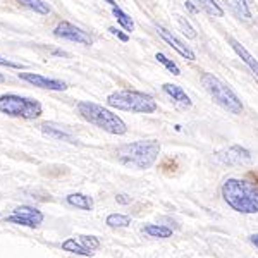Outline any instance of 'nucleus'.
<instances>
[{
    "label": "nucleus",
    "instance_id": "obj_22",
    "mask_svg": "<svg viewBox=\"0 0 258 258\" xmlns=\"http://www.w3.org/2000/svg\"><path fill=\"white\" fill-rule=\"evenodd\" d=\"M198 4L202 6L203 11H207L209 14L215 16V18H222L224 16V9L215 2V0H198Z\"/></svg>",
    "mask_w": 258,
    "mask_h": 258
},
{
    "label": "nucleus",
    "instance_id": "obj_33",
    "mask_svg": "<svg viewBox=\"0 0 258 258\" xmlns=\"http://www.w3.org/2000/svg\"><path fill=\"white\" fill-rule=\"evenodd\" d=\"M105 2H107V4H110V7H112V6H115V0H105Z\"/></svg>",
    "mask_w": 258,
    "mask_h": 258
},
{
    "label": "nucleus",
    "instance_id": "obj_31",
    "mask_svg": "<svg viewBox=\"0 0 258 258\" xmlns=\"http://www.w3.org/2000/svg\"><path fill=\"white\" fill-rule=\"evenodd\" d=\"M249 241H251V243L258 248V234H251V236H249Z\"/></svg>",
    "mask_w": 258,
    "mask_h": 258
},
{
    "label": "nucleus",
    "instance_id": "obj_2",
    "mask_svg": "<svg viewBox=\"0 0 258 258\" xmlns=\"http://www.w3.org/2000/svg\"><path fill=\"white\" fill-rule=\"evenodd\" d=\"M160 153V143L155 140H140L135 143H127L117 148L115 155L117 160L122 165L127 167L145 170L150 169L159 159Z\"/></svg>",
    "mask_w": 258,
    "mask_h": 258
},
{
    "label": "nucleus",
    "instance_id": "obj_30",
    "mask_svg": "<svg viewBox=\"0 0 258 258\" xmlns=\"http://www.w3.org/2000/svg\"><path fill=\"white\" fill-rule=\"evenodd\" d=\"M184 7H186V9H188L189 12H193V14H195V12H198V7H195V6H193V2H184Z\"/></svg>",
    "mask_w": 258,
    "mask_h": 258
},
{
    "label": "nucleus",
    "instance_id": "obj_4",
    "mask_svg": "<svg viewBox=\"0 0 258 258\" xmlns=\"http://www.w3.org/2000/svg\"><path fill=\"white\" fill-rule=\"evenodd\" d=\"M107 105L117 110L133 112V114H153L157 110V102L152 95L136 90L114 91L107 97Z\"/></svg>",
    "mask_w": 258,
    "mask_h": 258
},
{
    "label": "nucleus",
    "instance_id": "obj_12",
    "mask_svg": "<svg viewBox=\"0 0 258 258\" xmlns=\"http://www.w3.org/2000/svg\"><path fill=\"white\" fill-rule=\"evenodd\" d=\"M229 43H231L232 50H234V52L239 55V59L243 60L244 64H246L248 68L251 69V73L258 78V59H255V57H253L251 53H249L248 50H246V47H244V45H241L238 40L229 38Z\"/></svg>",
    "mask_w": 258,
    "mask_h": 258
},
{
    "label": "nucleus",
    "instance_id": "obj_3",
    "mask_svg": "<svg viewBox=\"0 0 258 258\" xmlns=\"http://www.w3.org/2000/svg\"><path fill=\"white\" fill-rule=\"evenodd\" d=\"M78 112L85 120H88L90 124L97 126L103 131L110 133V135H126L127 126L117 114H114L112 110L105 109V107L98 105L93 102H80L78 103Z\"/></svg>",
    "mask_w": 258,
    "mask_h": 258
},
{
    "label": "nucleus",
    "instance_id": "obj_5",
    "mask_svg": "<svg viewBox=\"0 0 258 258\" xmlns=\"http://www.w3.org/2000/svg\"><path fill=\"white\" fill-rule=\"evenodd\" d=\"M202 85L205 86V90L210 93V97L214 98V102L220 105L222 109H226L231 114H241L243 112V103L238 95L234 93V90L229 86L222 80H219L217 76L210 73L202 74Z\"/></svg>",
    "mask_w": 258,
    "mask_h": 258
},
{
    "label": "nucleus",
    "instance_id": "obj_32",
    "mask_svg": "<svg viewBox=\"0 0 258 258\" xmlns=\"http://www.w3.org/2000/svg\"><path fill=\"white\" fill-rule=\"evenodd\" d=\"M53 55H60V57H66L68 53L66 52H62V50H53Z\"/></svg>",
    "mask_w": 258,
    "mask_h": 258
},
{
    "label": "nucleus",
    "instance_id": "obj_15",
    "mask_svg": "<svg viewBox=\"0 0 258 258\" xmlns=\"http://www.w3.org/2000/svg\"><path fill=\"white\" fill-rule=\"evenodd\" d=\"M229 4V9L234 12L239 19L249 21L251 19V11H249V6L246 0H226Z\"/></svg>",
    "mask_w": 258,
    "mask_h": 258
},
{
    "label": "nucleus",
    "instance_id": "obj_29",
    "mask_svg": "<svg viewBox=\"0 0 258 258\" xmlns=\"http://www.w3.org/2000/svg\"><path fill=\"white\" fill-rule=\"evenodd\" d=\"M115 202L120 203V205H127V203H131V197H127V195H124V193H119L117 197H115Z\"/></svg>",
    "mask_w": 258,
    "mask_h": 258
},
{
    "label": "nucleus",
    "instance_id": "obj_28",
    "mask_svg": "<svg viewBox=\"0 0 258 258\" xmlns=\"http://www.w3.org/2000/svg\"><path fill=\"white\" fill-rule=\"evenodd\" d=\"M109 31L112 33V35H115V36H117V38H119L120 41H124V43H126V41L129 40V36H127V35H124L122 31L117 30V28H109Z\"/></svg>",
    "mask_w": 258,
    "mask_h": 258
},
{
    "label": "nucleus",
    "instance_id": "obj_27",
    "mask_svg": "<svg viewBox=\"0 0 258 258\" xmlns=\"http://www.w3.org/2000/svg\"><path fill=\"white\" fill-rule=\"evenodd\" d=\"M0 66H6V68H12V69H24V66L19 64V62H14V60H9V59H2V57H0Z\"/></svg>",
    "mask_w": 258,
    "mask_h": 258
},
{
    "label": "nucleus",
    "instance_id": "obj_18",
    "mask_svg": "<svg viewBox=\"0 0 258 258\" xmlns=\"http://www.w3.org/2000/svg\"><path fill=\"white\" fill-rule=\"evenodd\" d=\"M143 232H147V234L152 236V238H160V239H165V238H170V236H172V229L167 226H159V224L145 226Z\"/></svg>",
    "mask_w": 258,
    "mask_h": 258
},
{
    "label": "nucleus",
    "instance_id": "obj_1",
    "mask_svg": "<svg viewBox=\"0 0 258 258\" xmlns=\"http://www.w3.org/2000/svg\"><path fill=\"white\" fill-rule=\"evenodd\" d=\"M224 202L239 214H258V186L231 177L222 184Z\"/></svg>",
    "mask_w": 258,
    "mask_h": 258
},
{
    "label": "nucleus",
    "instance_id": "obj_19",
    "mask_svg": "<svg viewBox=\"0 0 258 258\" xmlns=\"http://www.w3.org/2000/svg\"><path fill=\"white\" fill-rule=\"evenodd\" d=\"M62 249H66V251H71V253H76V255H83V256H90L91 251L88 248H85L81 243H78L74 238H69L66 239L64 243H62Z\"/></svg>",
    "mask_w": 258,
    "mask_h": 258
},
{
    "label": "nucleus",
    "instance_id": "obj_24",
    "mask_svg": "<svg viewBox=\"0 0 258 258\" xmlns=\"http://www.w3.org/2000/svg\"><path fill=\"white\" fill-rule=\"evenodd\" d=\"M155 59L159 60L160 64H164V66H165V69H169L170 73L174 74V76H179V74H181V71H179V68L176 66V62H172L170 59H167V57H165L164 53H160V52H159V53L155 55Z\"/></svg>",
    "mask_w": 258,
    "mask_h": 258
},
{
    "label": "nucleus",
    "instance_id": "obj_26",
    "mask_svg": "<svg viewBox=\"0 0 258 258\" xmlns=\"http://www.w3.org/2000/svg\"><path fill=\"white\" fill-rule=\"evenodd\" d=\"M81 244L85 248H88L91 253L100 248V241L98 238H95V236H81Z\"/></svg>",
    "mask_w": 258,
    "mask_h": 258
},
{
    "label": "nucleus",
    "instance_id": "obj_9",
    "mask_svg": "<svg viewBox=\"0 0 258 258\" xmlns=\"http://www.w3.org/2000/svg\"><path fill=\"white\" fill-rule=\"evenodd\" d=\"M157 33H159L160 38L164 40L167 45H170V47L176 50V52H177L181 57H184V59H188V60H197V55H195L193 50H191V48L188 47V45L182 43V41L179 40L172 31L165 30L164 26H157Z\"/></svg>",
    "mask_w": 258,
    "mask_h": 258
},
{
    "label": "nucleus",
    "instance_id": "obj_6",
    "mask_svg": "<svg viewBox=\"0 0 258 258\" xmlns=\"http://www.w3.org/2000/svg\"><path fill=\"white\" fill-rule=\"evenodd\" d=\"M0 112L11 117L21 119H38L41 115V103L33 98H24L14 93H7L0 97Z\"/></svg>",
    "mask_w": 258,
    "mask_h": 258
},
{
    "label": "nucleus",
    "instance_id": "obj_7",
    "mask_svg": "<svg viewBox=\"0 0 258 258\" xmlns=\"http://www.w3.org/2000/svg\"><path fill=\"white\" fill-rule=\"evenodd\" d=\"M53 35L57 38L62 40H68V41H74V43H80V45H93V38L88 35L86 31H83L81 28L74 26V24L68 23V21H62V23L57 24V28L53 30Z\"/></svg>",
    "mask_w": 258,
    "mask_h": 258
},
{
    "label": "nucleus",
    "instance_id": "obj_8",
    "mask_svg": "<svg viewBox=\"0 0 258 258\" xmlns=\"http://www.w3.org/2000/svg\"><path fill=\"white\" fill-rule=\"evenodd\" d=\"M19 78L23 81H28L31 85L38 86V88L43 90H52V91H64L68 90V85L60 80H52V78H45L41 74H35V73H19Z\"/></svg>",
    "mask_w": 258,
    "mask_h": 258
},
{
    "label": "nucleus",
    "instance_id": "obj_25",
    "mask_svg": "<svg viewBox=\"0 0 258 258\" xmlns=\"http://www.w3.org/2000/svg\"><path fill=\"white\" fill-rule=\"evenodd\" d=\"M9 224H16V226H24V227H38L35 222H31L30 219H24L23 215H18V214H12L11 217L6 219Z\"/></svg>",
    "mask_w": 258,
    "mask_h": 258
},
{
    "label": "nucleus",
    "instance_id": "obj_11",
    "mask_svg": "<svg viewBox=\"0 0 258 258\" xmlns=\"http://www.w3.org/2000/svg\"><path fill=\"white\" fill-rule=\"evenodd\" d=\"M162 90H164L165 95H169V97L172 98V102L176 103L177 107H181V109H188V107H191V98L188 97V93H186L181 86L172 85V83H165V85H162Z\"/></svg>",
    "mask_w": 258,
    "mask_h": 258
},
{
    "label": "nucleus",
    "instance_id": "obj_10",
    "mask_svg": "<svg viewBox=\"0 0 258 258\" xmlns=\"http://www.w3.org/2000/svg\"><path fill=\"white\" fill-rule=\"evenodd\" d=\"M220 160L227 165H241V164H248L251 160V153L249 150L239 147V145H234V147L227 148L226 152L220 155Z\"/></svg>",
    "mask_w": 258,
    "mask_h": 258
},
{
    "label": "nucleus",
    "instance_id": "obj_14",
    "mask_svg": "<svg viewBox=\"0 0 258 258\" xmlns=\"http://www.w3.org/2000/svg\"><path fill=\"white\" fill-rule=\"evenodd\" d=\"M66 202H68L71 207H76V209H81V210H93V198L88 197V195H83V193H71V195H68Z\"/></svg>",
    "mask_w": 258,
    "mask_h": 258
},
{
    "label": "nucleus",
    "instance_id": "obj_13",
    "mask_svg": "<svg viewBox=\"0 0 258 258\" xmlns=\"http://www.w3.org/2000/svg\"><path fill=\"white\" fill-rule=\"evenodd\" d=\"M40 129H41V133H43V135L48 136V138L66 141V143H76V138H74L71 133L64 131V129H60V127H53V126H50V124H41Z\"/></svg>",
    "mask_w": 258,
    "mask_h": 258
},
{
    "label": "nucleus",
    "instance_id": "obj_17",
    "mask_svg": "<svg viewBox=\"0 0 258 258\" xmlns=\"http://www.w3.org/2000/svg\"><path fill=\"white\" fill-rule=\"evenodd\" d=\"M14 214L23 215L24 219H30L31 222H35V224H36V226H40V224L43 222V214H41L40 210L33 209V207H26V205L18 207V209L14 210Z\"/></svg>",
    "mask_w": 258,
    "mask_h": 258
},
{
    "label": "nucleus",
    "instance_id": "obj_16",
    "mask_svg": "<svg viewBox=\"0 0 258 258\" xmlns=\"http://www.w3.org/2000/svg\"><path fill=\"white\" fill-rule=\"evenodd\" d=\"M112 14H114V18L117 19V23L126 31H133V30H135V21L131 19V16L126 14V12L120 9L117 4H115V6H112Z\"/></svg>",
    "mask_w": 258,
    "mask_h": 258
},
{
    "label": "nucleus",
    "instance_id": "obj_20",
    "mask_svg": "<svg viewBox=\"0 0 258 258\" xmlns=\"http://www.w3.org/2000/svg\"><path fill=\"white\" fill-rule=\"evenodd\" d=\"M18 4H21V6L28 7V9L35 11L36 14H48L50 12V7L48 4H45L43 0H16Z\"/></svg>",
    "mask_w": 258,
    "mask_h": 258
},
{
    "label": "nucleus",
    "instance_id": "obj_21",
    "mask_svg": "<svg viewBox=\"0 0 258 258\" xmlns=\"http://www.w3.org/2000/svg\"><path fill=\"white\" fill-rule=\"evenodd\" d=\"M105 224L109 227H127L129 224H131V219L127 217V215H122V214H110L109 217H107Z\"/></svg>",
    "mask_w": 258,
    "mask_h": 258
},
{
    "label": "nucleus",
    "instance_id": "obj_23",
    "mask_svg": "<svg viewBox=\"0 0 258 258\" xmlns=\"http://www.w3.org/2000/svg\"><path fill=\"white\" fill-rule=\"evenodd\" d=\"M177 24H179V28L182 30V33L186 35V38H189V40H195L197 38V31H195V28L189 24V21L186 19V18H182V16H177Z\"/></svg>",
    "mask_w": 258,
    "mask_h": 258
},
{
    "label": "nucleus",
    "instance_id": "obj_34",
    "mask_svg": "<svg viewBox=\"0 0 258 258\" xmlns=\"http://www.w3.org/2000/svg\"><path fill=\"white\" fill-rule=\"evenodd\" d=\"M0 83H4V76H2V74H0Z\"/></svg>",
    "mask_w": 258,
    "mask_h": 258
}]
</instances>
